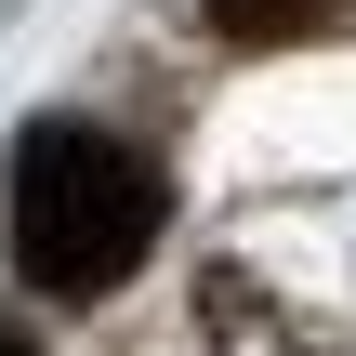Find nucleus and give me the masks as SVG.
I'll return each mask as SVG.
<instances>
[{
    "label": "nucleus",
    "mask_w": 356,
    "mask_h": 356,
    "mask_svg": "<svg viewBox=\"0 0 356 356\" xmlns=\"http://www.w3.org/2000/svg\"><path fill=\"white\" fill-rule=\"evenodd\" d=\"M330 0H211V26L225 40H291V26H317Z\"/></svg>",
    "instance_id": "obj_2"
},
{
    "label": "nucleus",
    "mask_w": 356,
    "mask_h": 356,
    "mask_svg": "<svg viewBox=\"0 0 356 356\" xmlns=\"http://www.w3.org/2000/svg\"><path fill=\"white\" fill-rule=\"evenodd\" d=\"M0 356H26V330H0Z\"/></svg>",
    "instance_id": "obj_3"
},
{
    "label": "nucleus",
    "mask_w": 356,
    "mask_h": 356,
    "mask_svg": "<svg viewBox=\"0 0 356 356\" xmlns=\"http://www.w3.org/2000/svg\"><path fill=\"white\" fill-rule=\"evenodd\" d=\"M145 238H159V172L92 119H26V145H13V277L53 291V304H92L145 264Z\"/></svg>",
    "instance_id": "obj_1"
}]
</instances>
